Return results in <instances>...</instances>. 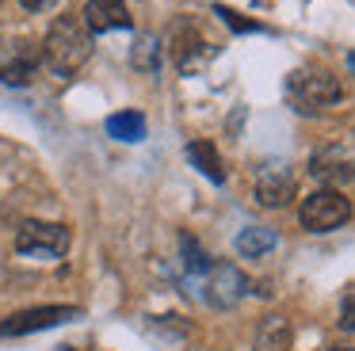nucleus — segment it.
<instances>
[{"label": "nucleus", "mask_w": 355, "mask_h": 351, "mask_svg": "<svg viewBox=\"0 0 355 351\" xmlns=\"http://www.w3.org/2000/svg\"><path fill=\"white\" fill-rule=\"evenodd\" d=\"M88 58H92V35H88L77 19L62 15V19L50 23L46 38H42V61H46L50 73L73 76Z\"/></svg>", "instance_id": "obj_1"}, {"label": "nucleus", "mask_w": 355, "mask_h": 351, "mask_svg": "<svg viewBox=\"0 0 355 351\" xmlns=\"http://www.w3.org/2000/svg\"><path fill=\"white\" fill-rule=\"evenodd\" d=\"M286 99L302 114H324L329 107H336L344 99V88L329 73H294L286 80Z\"/></svg>", "instance_id": "obj_2"}, {"label": "nucleus", "mask_w": 355, "mask_h": 351, "mask_svg": "<svg viewBox=\"0 0 355 351\" xmlns=\"http://www.w3.org/2000/svg\"><path fill=\"white\" fill-rule=\"evenodd\" d=\"M298 218H302V225H306L309 233H332V229H340L347 218H352V203H347L344 191L321 187V191H313V195L302 198Z\"/></svg>", "instance_id": "obj_3"}, {"label": "nucleus", "mask_w": 355, "mask_h": 351, "mask_svg": "<svg viewBox=\"0 0 355 351\" xmlns=\"http://www.w3.org/2000/svg\"><path fill=\"white\" fill-rule=\"evenodd\" d=\"M16 248L24 256H65L69 248V229L58 221H24L16 233Z\"/></svg>", "instance_id": "obj_4"}, {"label": "nucleus", "mask_w": 355, "mask_h": 351, "mask_svg": "<svg viewBox=\"0 0 355 351\" xmlns=\"http://www.w3.org/2000/svg\"><path fill=\"white\" fill-rule=\"evenodd\" d=\"M69 317H80L77 305H39V309H24L12 313L8 320H0V336H27V332H42V328H54Z\"/></svg>", "instance_id": "obj_5"}, {"label": "nucleus", "mask_w": 355, "mask_h": 351, "mask_svg": "<svg viewBox=\"0 0 355 351\" xmlns=\"http://www.w3.org/2000/svg\"><path fill=\"white\" fill-rule=\"evenodd\" d=\"M245 290H248V279H245L241 267L218 264L207 271V302L218 305V309H233V305L245 298Z\"/></svg>", "instance_id": "obj_6"}, {"label": "nucleus", "mask_w": 355, "mask_h": 351, "mask_svg": "<svg viewBox=\"0 0 355 351\" xmlns=\"http://www.w3.org/2000/svg\"><path fill=\"white\" fill-rule=\"evenodd\" d=\"M294 195H298V180H294V172L286 164H268L256 176V198H260V206L283 210V206H291Z\"/></svg>", "instance_id": "obj_7"}, {"label": "nucleus", "mask_w": 355, "mask_h": 351, "mask_svg": "<svg viewBox=\"0 0 355 351\" xmlns=\"http://www.w3.org/2000/svg\"><path fill=\"white\" fill-rule=\"evenodd\" d=\"M214 50L218 46H210L207 38L199 35L195 23H176V27H172V58H176L180 69H199Z\"/></svg>", "instance_id": "obj_8"}, {"label": "nucleus", "mask_w": 355, "mask_h": 351, "mask_svg": "<svg viewBox=\"0 0 355 351\" xmlns=\"http://www.w3.org/2000/svg\"><path fill=\"white\" fill-rule=\"evenodd\" d=\"M309 176L321 183H347L352 180V149L347 145H324V149L313 153V160H309Z\"/></svg>", "instance_id": "obj_9"}, {"label": "nucleus", "mask_w": 355, "mask_h": 351, "mask_svg": "<svg viewBox=\"0 0 355 351\" xmlns=\"http://www.w3.org/2000/svg\"><path fill=\"white\" fill-rule=\"evenodd\" d=\"M130 27V8L123 0H88L85 4V31L88 35H107V31Z\"/></svg>", "instance_id": "obj_10"}, {"label": "nucleus", "mask_w": 355, "mask_h": 351, "mask_svg": "<svg viewBox=\"0 0 355 351\" xmlns=\"http://www.w3.org/2000/svg\"><path fill=\"white\" fill-rule=\"evenodd\" d=\"M256 351H291V325L286 317H263L256 328Z\"/></svg>", "instance_id": "obj_11"}, {"label": "nucleus", "mask_w": 355, "mask_h": 351, "mask_svg": "<svg viewBox=\"0 0 355 351\" xmlns=\"http://www.w3.org/2000/svg\"><path fill=\"white\" fill-rule=\"evenodd\" d=\"M275 244H279L275 229L252 225V229H241V233H237V241H233V248H237L245 259H256V256H263V252H271Z\"/></svg>", "instance_id": "obj_12"}, {"label": "nucleus", "mask_w": 355, "mask_h": 351, "mask_svg": "<svg viewBox=\"0 0 355 351\" xmlns=\"http://www.w3.org/2000/svg\"><path fill=\"white\" fill-rule=\"evenodd\" d=\"M107 134L115 137V142H126V145L141 142V137H146V114H138V111L111 114V119H107Z\"/></svg>", "instance_id": "obj_13"}, {"label": "nucleus", "mask_w": 355, "mask_h": 351, "mask_svg": "<svg viewBox=\"0 0 355 351\" xmlns=\"http://www.w3.org/2000/svg\"><path fill=\"white\" fill-rule=\"evenodd\" d=\"M187 160H191L195 168H199L207 180H214V183H222L225 180V172H222V157H218V149H214V142H191L187 145Z\"/></svg>", "instance_id": "obj_14"}, {"label": "nucleus", "mask_w": 355, "mask_h": 351, "mask_svg": "<svg viewBox=\"0 0 355 351\" xmlns=\"http://www.w3.org/2000/svg\"><path fill=\"white\" fill-rule=\"evenodd\" d=\"M180 252H184V267L191 275H207L210 267H214V264H210V256L199 248V241H195V237H180Z\"/></svg>", "instance_id": "obj_15"}, {"label": "nucleus", "mask_w": 355, "mask_h": 351, "mask_svg": "<svg viewBox=\"0 0 355 351\" xmlns=\"http://www.w3.org/2000/svg\"><path fill=\"white\" fill-rule=\"evenodd\" d=\"M31 73H35V53H24V58L8 61V65L0 69V80L12 84V88H19V84L31 80Z\"/></svg>", "instance_id": "obj_16"}, {"label": "nucleus", "mask_w": 355, "mask_h": 351, "mask_svg": "<svg viewBox=\"0 0 355 351\" xmlns=\"http://www.w3.org/2000/svg\"><path fill=\"white\" fill-rule=\"evenodd\" d=\"M130 58H134V65H138V69L153 73V69H157V38H138Z\"/></svg>", "instance_id": "obj_17"}, {"label": "nucleus", "mask_w": 355, "mask_h": 351, "mask_svg": "<svg viewBox=\"0 0 355 351\" xmlns=\"http://www.w3.org/2000/svg\"><path fill=\"white\" fill-rule=\"evenodd\" d=\"M214 15H222V19L230 23L233 31H260V23H252V19H241L237 12H230V8H222V4L214 8Z\"/></svg>", "instance_id": "obj_18"}, {"label": "nucleus", "mask_w": 355, "mask_h": 351, "mask_svg": "<svg viewBox=\"0 0 355 351\" xmlns=\"http://www.w3.org/2000/svg\"><path fill=\"white\" fill-rule=\"evenodd\" d=\"M340 328H344V332H352V328H355V320H352V290H347L344 302H340Z\"/></svg>", "instance_id": "obj_19"}, {"label": "nucleus", "mask_w": 355, "mask_h": 351, "mask_svg": "<svg viewBox=\"0 0 355 351\" xmlns=\"http://www.w3.org/2000/svg\"><path fill=\"white\" fill-rule=\"evenodd\" d=\"M19 4H24L27 12H46V8H54L58 0H19Z\"/></svg>", "instance_id": "obj_20"}, {"label": "nucleus", "mask_w": 355, "mask_h": 351, "mask_svg": "<svg viewBox=\"0 0 355 351\" xmlns=\"http://www.w3.org/2000/svg\"><path fill=\"white\" fill-rule=\"evenodd\" d=\"M329 351H352V348H329Z\"/></svg>", "instance_id": "obj_21"}]
</instances>
